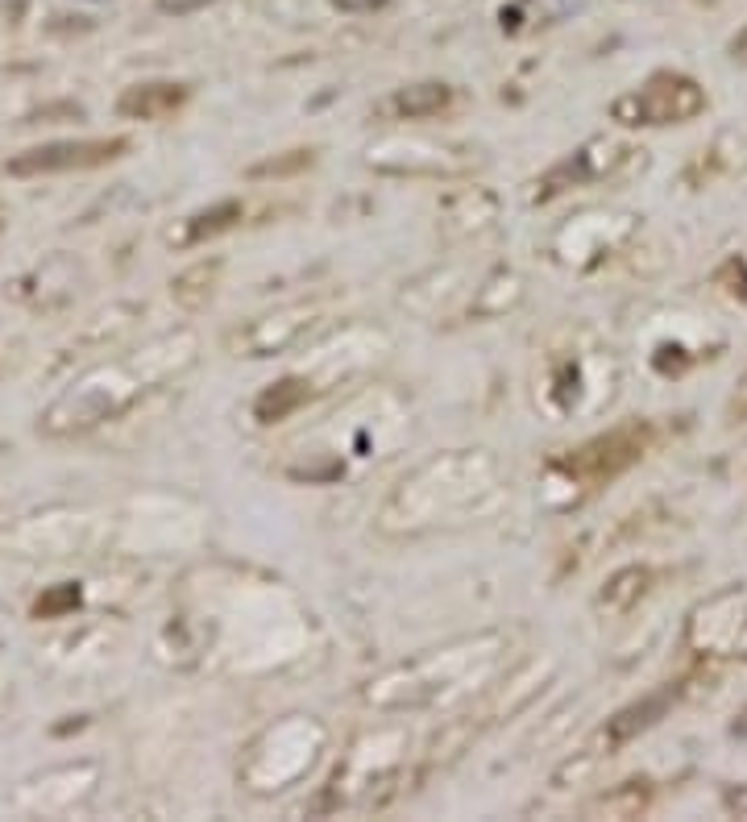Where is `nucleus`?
<instances>
[{
  "instance_id": "nucleus-28",
  "label": "nucleus",
  "mask_w": 747,
  "mask_h": 822,
  "mask_svg": "<svg viewBox=\"0 0 747 822\" xmlns=\"http://www.w3.org/2000/svg\"><path fill=\"white\" fill-rule=\"evenodd\" d=\"M0 233H5V208H0Z\"/></svg>"
},
{
  "instance_id": "nucleus-26",
  "label": "nucleus",
  "mask_w": 747,
  "mask_h": 822,
  "mask_svg": "<svg viewBox=\"0 0 747 822\" xmlns=\"http://www.w3.org/2000/svg\"><path fill=\"white\" fill-rule=\"evenodd\" d=\"M731 59H735V63H747V25L731 38Z\"/></svg>"
},
{
  "instance_id": "nucleus-5",
  "label": "nucleus",
  "mask_w": 747,
  "mask_h": 822,
  "mask_svg": "<svg viewBox=\"0 0 747 822\" xmlns=\"http://www.w3.org/2000/svg\"><path fill=\"white\" fill-rule=\"evenodd\" d=\"M706 113V92L698 79L681 71H656L644 79V88H635L611 104V117L619 125H681Z\"/></svg>"
},
{
  "instance_id": "nucleus-1",
  "label": "nucleus",
  "mask_w": 747,
  "mask_h": 822,
  "mask_svg": "<svg viewBox=\"0 0 747 822\" xmlns=\"http://www.w3.org/2000/svg\"><path fill=\"white\" fill-rule=\"evenodd\" d=\"M196 358H200L196 333H187V328L162 333V337L146 341L142 349L125 353V358L100 362L83 378H75L71 387L42 411L38 428L46 436H83L108 420L125 416V411L137 407L150 391H158L162 382H171L183 370L196 366Z\"/></svg>"
},
{
  "instance_id": "nucleus-6",
  "label": "nucleus",
  "mask_w": 747,
  "mask_h": 822,
  "mask_svg": "<svg viewBox=\"0 0 747 822\" xmlns=\"http://www.w3.org/2000/svg\"><path fill=\"white\" fill-rule=\"evenodd\" d=\"M129 154V137H67V142H46L34 150H21L9 158L13 179H34V175H63V171H96Z\"/></svg>"
},
{
  "instance_id": "nucleus-4",
  "label": "nucleus",
  "mask_w": 747,
  "mask_h": 822,
  "mask_svg": "<svg viewBox=\"0 0 747 822\" xmlns=\"http://www.w3.org/2000/svg\"><path fill=\"white\" fill-rule=\"evenodd\" d=\"M648 441H652V432L644 424H623L615 432H602V436H594V441L552 457L548 478H561V486H569V499L577 503V499L594 495L602 482H611L623 470H631V465L644 457Z\"/></svg>"
},
{
  "instance_id": "nucleus-19",
  "label": "nucleus",
  "mask_w": 747,
  "mask_h": 822,
  "mask_svg": "<svg viewBox=\"0 0 747 822\" xmlns=\"http://www.w3.org/2000/svg\"><path fill=\"white\" fill-rule=\"evenodd\" d=\"M652 798V789L648 781H623L619 789L611 793H602V798L590 806V814H606V818H635Z\"/></svg>"
},
{
  "instance_id": "nucleus-7",
  "label": "nucleus",
  "mask_w": 747,
  "mask_h": 822,
  "mask_svg": "<svg viewBox=\"0 0 747 822\" xmlns=\"http://www.w3.org/2000/svg\"><path fill=\"white\" fill-rule=\"evenodd\" d=\"M320 328H324V316L303 304V308H283V312H270V316H258L233 328L225 345L237 358H274V353H291L303 341H312Z\"/></svg>"
},
{
  "instance_id": "nucleus-12",
  "label": "nucleus",
  "mask_w": 747,
  "mask_h": 822,
  "mask_svg": "<svg viewBox=\"0 0 747 822\" xmlns=\"http://www.w3.org/2000/svg\"><path fill=\"white\" fill-rule=\"evenodd\" d=\"M187 84H171V79H150V84H133L121 92L117 100V113L129 117V121H162L179 113L187 104Z\"/></svg>"
},
{
  "instance_id": "nucleus-20",
  "label": "nucleus",
  "mask_w": 747,
  "mask_h": 822,
  "mask_svg": "<svg viewBox=\"0 0 747 822\" xmlns=\"http://www.w3.org/2000/svg\"><path fill=\"white\" fill-rule=\"evenodd\" d=\"M79 607V590L71 586V582H63V586H50L38 602H34V615L38 619H59V615H67V611H75Z\"/></svg>"
},
{
  "instance_id": "nucleus-3",
  "label": "nucleus",
  "mask_w": 747,
  "mask_h": 822,
  "mask_svg": "<svg viewBox=\"0 0 747 822\" xmlns=\"http://www.w3.org/2000/svg\"><path fill=\"white\" fill-rule=\"evenodd\" d=\"M482 656H498V640H465V644H453L445 652L424 656V661H415L411 669L386 673L382 681H374L366 690V702H374L382 710L428 706L440 694H449L453 681H461L469 669H474V661H482Z\"/></svg>"
},
{
  "instance_id": "nucleus-10",
  "label": "nucleus",
  "mask_w": 747,
  "mask_h": 822,
  "mask_svg": "<svg viewBox=\"0 0 747 822\" xmlns=\"http://www.w3.org/2000/svg\"><path fill=\"white\" fill-rule=\"evenodd\" d=\"M498 221V200L482 187H465V191H453L440 204V229L453 241H465V237H482L490 233Z\"/></svg>"
},
{
  "instance_id": "nucleus-22",
  "label": "nucleus",
  "mask_w": 747,
  "mask_h": 822,
  "mask_svg": "<svg viewBox=\"0 0 747 822\" xmlns=\"http://www.w3.org/2000/svg\"><path fill=\"white\" fill-rule=\"evenodd\" d=\"M212 0H158V9L162 13H175V17H187V13H200V9H208Z\"/></svg>"
},
{
  "instance_id": "nucleus-11",
  "label": "nucleus",
  "mask_w": 747,
  "mask_h": 822,
  "mask_svg": "<svg viewBox=\"0 0 747 822\" xmlns=\"http://www.w3.org/2000/svg\"><path fill=\"white\" fill-rule=\"evenodd\" d=\"M673 702H677V685H660V690L644 694L640 702L623 706L615 719H606V727H602V744H606V748H623V744H631L635 735H644L648 727H656L664 715H669V706H673Z\"/></svg>"
},
{
  "instance_id": "nucleus-15",
  "label": "nucleus",
  "mask_w": 747,
  "mask_h": 822,
  "mask_svg": "<svg viewBox=\"0 0 747 822\" xmlns=\"http://www.w3.org/2000/svg\"><path fill=\"white\" fill-rule=\"evenodd\" d=\"M241 216H245V204H241V200H220V204H212V208H204V212H196V216H187V221L171 233V241L179 245V250H187V245H200V241H208V237H220V233L237 229Z\"/></svg>"
},
{
  "instance_id": "nucleus-16",
  "label": "nucleus",
  "mask_w": 747,
  "mask_h": 822,
  "mask_svg": "<svg viewBox=\"0 0 747 822\" xmlns=\"http://www.w3.org/2000/svg\"><path fill=\"white\" fill-rule=\"evenodd\" d=\"M453 104V88L449 84H436V79H424V84H407L395 92L391 108L403 117V121H432L440 117L445 108Z\"/></svg>"
},
{
  "instance_id": "nucleus-21",
  "label": "nucleus",
  "mask_w": 747,
  "mask_h": 822,
  "mask_svg": "<svg viewBox=\"0 0 747 822\" xmlns=\"http://www.w3.org/2000/svg\"><path fill=\"white\" fill-rule=\"evenodd\" d=\"M303 167H312V150H291L287 158H270V162H258V167H249V175L254 179H266V175H295Z\"/></svg>"
},
{
  "instance_id": "nucleus-8",
  "label": "nucleus",
  "mask_w": 747,
  "mask_h": 822,
  "mask_svg": "<svg viewBox=\"0 0 747 822\" xmlns=\"http://www.w3.org/2000/svg\"><path fill=\"white\" fill-rule=\"evenodd\" d=\"M689 644L710 656H747V594L727 590L689 619Z\"/></svg>"
},
{
  "instance_id": "nucleus-18",
  "label": "nucleus",
  "mask_w": 747,
  "mask_h": 822,
  "mask_svg": "<svg viewBox=\"0 0 747 822\" xmlns=\"http://www.w3.org/2000/svg\"><path fill=\"white\" fill-rule=\"evenodd\" d=\"M648 582H652V573L644 565H627L619 573H611L602 586V607H611V611H631L635 602H640L648 594Z\"/></svg>"
},
{
  "instance_id": "nucleus-2",
  "label": "nucleus",
  "mask_w": 747,
  "mask_h": 822,
  "mask_svg": "<svg viewBox=\"0 0 747 822\" xmlns=\"http://www.w3.org/2000/svg\"><path fill=\"white\" fill-rule=\"evenodd\" d=\"M498 490H503V465L486 449L440 453L386 495L378 528L386 536H420L440 524H457L461 515L490 503Z\"/></svg>"
},
{
  "instance_id": "nucleus-23",
  "label": "nucleus",
  "mask_w": 747,
  "mask_h": 822,
  "mask_svg": "<svg viewBox=\"0 0 747 822\" xmlns=\"http://www.w3.org/2000/svg\"><path fill=\"white\" fill-rule=\"evenodd\" d=\"M332 9H341V13H374V9H386V0H332Z\"/></svg>"
},
{
  "instance_id": "nucleus-17",
  "label": "nucleus",
  "mask_w": 747,
  "mask_h": 822,
  "mask_svg": "<svg viewBox=\"0 0 747 822\" xmlns=\"http://www.w3.org/2000/svg\"><path fill=\"white\" fill-rule=\"evenodd\" d=\"M216 279H220V262L212 258V262H196V266H187L179 279L171 283V295H175V304L179 308H187V312H196V308H204L208 299H212V291H216Z\"/></svg>"
},
{
  "instance_id": "nucleus-27",
  "label": "nucleus",
  "mask_w": 747,
  "mask_h": 822,
  "mask_svg": "<svg viewBox=\"0 0 747 822\" xmlns=\"http://www.w3.org/2000/svg\"><path fill=\"white\" fill-rule=\"evenodd\" d=\"M731 735H739V739H747V706L735 715V723H731Z\"/></svg>"
},
{
  "instance_id": "nucleus-9",
  "label": "nucleus",
  "mask_w": 747,
  "mask_h": 822,
  "mask_svg": "<svg viewBox=\"0 0 747 822\" xmlns=\"http://www.w3.org/2000/svg\"><path fill=\"white\" fill-rule=\"evenodd\" d=\"M627 154H631V150H627V146H615V142H590V146H581L577 154L561 158L557 167H552V171L536 183V187H540L536 196L548 200V196H557V191H565V187H581V183H590V179L611 175Z\"/></svg>"
},
{
  "instance_id": "nucleus-14",
  "label": "nucleus",
  "mask_w": 747,
  "mask_h": 822,
  "mask_svg": "<svg viewBox=\"0 0 747 822\" xmlns=\"http://www.w3.org/2000/svg\"><path fill=\"white\" fill-rule=\"evenodd\" d=\"M519 299H523V279L515 270H507V266H494L490 274H482V279H478L474 295H469V304H465V316H478V320L503 316V312H511L519 304Z\"/></svg>"
},
{
  "instance_id": "nucleus-25",
  "label": "nucleus",
  "mask_w": 747,
  "mask_h": 822,
  "mask_svg": "<svg viewBox=\"0 0 747 822\" xmlns=\"http://www.w3.org/2000/svg\"><path fill=\"white\" fill-rule=\"evenodd\" d=\"M727 810L747 814V785H739V789H731V793H727Z\"/></svg>"
},
{
  "instance_id": "nucleus-24",
  "label": "nucleus",
  "mask_w": 747,
  "mask_h": 822,
  "mask_svg": "<svg viewBox=\"0 0 747 822\" xmlns=\"http://www.w3.org/2000/svg\"><path fill=\"white\" fill-rule=\"evenodd\" d=\"M727 416H731V420H743V416H747V374H743L739 391H735V399H731V407H727Z\"/></svg>"
},
{
  "instance_id": "nucleus-13",
  "label": "nucleus",
  "mask_w": 747,
  "mask_h": 822,
  "mask_svg": "<svg viewBox=\"0 0 747 822\" xmlns=\"http://www.w3.org/2000/svg\"><path fill=\"white\" fill-rule=\"evenodd\" d=\"M312 395H316V382H312L308 374H287V378H279V382H270V387H262V395L254 399V420H258L262 428L283 424V420L295 416V411L308 407Z\"/></svg>"
}]
</instances>
